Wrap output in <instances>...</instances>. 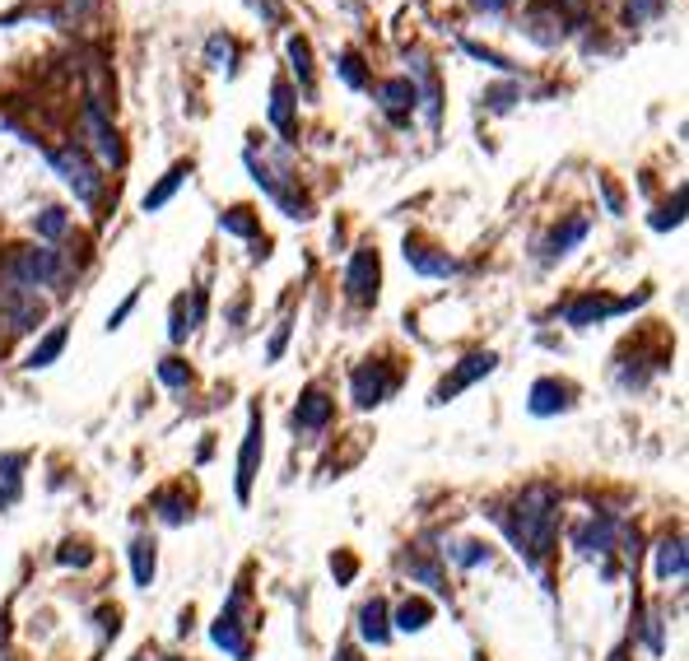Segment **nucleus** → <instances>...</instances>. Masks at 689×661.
<instances>
[{
    "label": "nucleus",
    "mask_w": 689,
    "mask_h": 661,
    "mask_svg": "<svg viewBox=\"0 0 689 661\" xmlns=\"http://www.w3.org/2000/svg\"><path fill=\"white\" fill-rule=\"evenodd\" d=\"M503 531L513 536L517 554H527L531 568H541V559L554 545V522H559V499L550 485H531L517 494L513 513H499Z\"/></svg>",
    "instance_id": "f257e3e1"
},
{
    "label": "nucleus",
    "mask_w": 689,
    "mask_h": 661,
    "mask_svg": "<svg viewBox=\"0 0 689 661\" xmlns=\"http://www.w3.org/2000/svg\"><path fill=\"white\" fill-rule=\"evenodd\" d=\"M5 275L28 284V289H61L70 280V261L61 252H52V247H24V252L10 257Z\"/></svg>",
    "instance_id": "f03ea898"
},
{
    "label": "nucleus",
    "mask_w": 689,
    "mask_h": 661,
    "mask_svg": "<svg viewBox=\"0 0 689 661\" xmlns=\"http://www.w3.org/2000/svg\"><path fill=\"white\" fill-rule=\"evenodd\" d=\"M47 317V303H42L38 289H28L19 280H0V322L10 326V336H24V331H38V322Z\"/></svg>",
    "instance_id": "7ed1b4c3"
},
{
    "label": "nucleus",
    "mask_w": 689,
    "mask_h": 661,
    "mask_svg": "<svg viewBox=\"0 0 689 661\" xmlns=\"http://www.w3.org/2000/svg\"><path fill=\"white\" fill-rule=\"evenodd\" d=\"M52 168L61 173V182L75 191V201H80V205H94L98 196H103V177H98V168L89 163V154H84L80 145H61V149H56Z\"/></svg>",
    "instance_id": "20e7f679"
},
{
    "label": "nucleus",
    "mask_w": 689,
    "mask_h": 661,
    "mask_svg": "<svg viewBox=\"0 0 689 661\" xmlns=\"http://www.w3.org/2000/svg\"><path fill=\"white\" fill-rule=\"evenodd\" d=\"M494 368H499V354H489V350H485V354H466V359H461V364L452 368V378H443L438 387H433V405H447L457 392H466L471 382L489 378Z\"/></svg>",
    "instance_id": "39448f33"
},
{
    "label": "nucleus",
    "mask_w": 689,
    "mask_h": 661,
    "mask_svg": "<svg viewBox=\"0 0 689 661\" xmlns=\"http://www.w3.org/2000/svg\"><path fill=\"white\" fill-rule=\"evenodd\" d=\"M247 168H252V182H257V187L266 191V196H271V201L280 205V210H284L289 219H312V205L303 201V196H294L289 187H280V177H275L271 168H266V163L257 159V154H247Z\"/></svg>",
    "instance_id": "423d86ee"
},
{
    "label": "nucleus",
    "mask_w": 689,
    "mask_h": 661,
    "mask_svg": "<svg viewBox=\"0 0 689 661\" xmlns=\"http://www.w3.org/2000/svg\"><path fill=\"white\" fill-rule=\"evenodd\" d=\"M238 606H243V592H233L229 610L210 624V638H215V648H224L233 661H252V643H247L243 624H238Z\"/></svg>",
    "instance_id": "0eeeda50"
},
{
    "label": "nucleus",
    "mask_w": 689,
    "mask_h": 661,
    "mask_svg": "<svg viewBox=\"0 0 689 661\" xmlns=\"http://www.w3.org/2000/svg\"><path fill=\"white\" fill-rule=\"evenodd\" d=\"M378 275H382L378 252H373V247H359L350 257V270H345V289H350L354 303H373V298H378Z\"/></svg>",
    "instance_id": "6e6552de"
},
{
    "label": "nucleus",
    "mask_w": 689,
    "mask_h": 661,
    "mask_svg": "<svg viewBox=\"0 0 689 661\" xmlns=\"http://www.w3.org/2000/svg\"><path fill=\"white\" fill-rule=\"evenodd\" d=\"M266 433H261V415L252 410L247 415V438H243V452H238V503L252 499V480H257V466H261V452H266V443H261Z\"/></svg>",
    "instance_id": "1a4fd4ad"
},
{
    "label": "nucleus",
    "mask_w": 689,
    "mask_h": 661,
    "mask_svg": "<svg viewBox=\"0 0 689 661\" xmlns=\"http://www.w3.org/2000/svg\"><path fill=\"white\" fill-rule=\"evenodd\" d=\"M392 387H396V378L382 364H364L350 378V396H354V405H359V410H373V405H382L387 396H392Z\"/></svg>",
    "instance_id": "9d476101"
},
{
    "label": "nucleus",
    "mask_w": 689,
    "mask_h": 661,
    "mask_svg": "<svg viewBox=\"0 0 689 661\" xmlns=\"http://www.w3.org/2000/svg\"><path fill=\"white\" fill-rule=\"evenodd\" d=\"M84 131H89V140H94L98 159L108 163V168H117L122 163V140H117V131L108 126V112H103V103H84Z\"/></svg>",
    "instance_id": "9b49d317"
},
{
    "label": "nucleus",
    "mask_w": 689,
    "mask_h": 661,
    "mask_svg": "<svg viewBox=\"0 0 689 661\" xmlns=\"http://www.w3.org/2000/svg\"><path fill=\"white\" fill-rule=\"evenodd\" d=\"M410 89H415V103L424 108V117H429L433 126H438V117H443V103H438V80H433V66L424 52H410Z\"/></svg>",
    "instance_id": "f8f14e48"
},
{
    "label": "nucleus",
    "mask_w": 689,
    "mask_h": 661,
    "mask_svg": "<svg viewBox=\"0 0 689 661\" xmlns=\"http://www.w3.org/2000/svg\"><path fill=\"white\" fill-rule=\"evenodd\" d=\"M331 415H336V401H331L322 387H308V392L298 396L289 424H294L298 433H317V429H326V424H331Z\"/></svg>",
    "instance_id": "ddd939ff"
},
{
    "label": "nucleus",
    "mask_w": 689,
    "mask_h": 661,
    "mask_svg": "<svg viewBox=\"0 0 689 661\" xmlns=\"http://www.w3.org/2000/svg\"><path fill=\"white\" fill-rule=\"evenodd\" d=\"M610 540H615V517H587L578 531H573V550L582 559H606L610 554Z\"/></svg>",
    "instance_id": "4468645a"
},
{
    "label": "nucleus",
    "mask_w": 689,
    "mask_h": 661,
    "mask_svg": "<svg viewBox=\"0 0 689 661\" xmlns=\"http://www.w3.org/2000/svg\"><path fill=\"white\" fill-rule=\"evenodd\" d=\"M568 387L564 382H554V378H541L536 387H531V401H527V410L536 419H550V415H559V410H568Z\"/></svg>",
    "instance_id": "2eb2a0df"
},
{
    "label": "nucleus",
    "mask_w": 689,
    "mask_h": 661,
    "mask_svg": "<svg viewBox=\"0 0 689 661\" xmlns=\"http://www.w3.org/2000/svg\"><path fill=\"white\" fill-rule=\"evenodd\" d=\"M406 266H410V270H419V275H438V280H447V275H457V261L447 257V252H433V247L410 243V238H406Z\"/></svg>",
    "instance_id": "dca6fc26"
},
{
    "label": "nucleus",
    "mask_w": 689,
    "mask_h": 661,
    "mask_svg": "<svg viewBox=\"0 0 689 661\" xmlns=\"http://www.w3.org/2000/svg\"><path fill=\"white\" fill-rule=\"evenodd\" d=\"M378 103L392 122H410V112H415V89H410V80H382Z\"/></svg>",
    "instance_id": "f3484780"
},
{
    "label": "nucleus",
    "mask_w": 689,
    "mask_h": 661,
    "mask_svg": "<svg viewBox=\"0 0 689 661\" xmlns=\"http://www.w3.org/2000/svg\"><path fill=\"white\" fill-rule=\"evenodd\" d=\"M359 638L373 643V648H382V643L392 638V620H387V601H382V596H373V601L359 610Z\"/></svg>",
    "instance_id": "a211bd4d"
},
{
    "label": "nucleus",
    "mask_w": 689,
    "mask_h": 661,
    "mask_svg": "<svg viewBox=\"0 0 689 661\" xmlns=\"http://www.w3.org/2000/svg\"><path fill=\"white\" fill-rule=\"evenodd\" d=\"M187 177H191V163H173V168H168V173H163L159 182L145 191V201H140V205H145V210H163V205L177 196V187H182Z\"/></svg>",
    "instance_id": "6ab92c4d"
},
{
    "label": "nucleus",
    "mask_w": 689,
    "mask_h": 661,
    "mask_svg": "<svg viewBox=\"0 0 689 661\" xmlns=\"http://www.w3.org/2000/svg\"><path fill=\"white\" fill-rule=\"evenodd\" d=\"M271 126L280 135H294L298 131V117H294V89L284 80L271 84Z\"/></svg>",
    "instance_id": "aec40b11"
},
{
    "label": "nucleus",
    "mask_w": 689,
    "mask_h": 661,
    "mask_svg": "<svg viewBox=\"0 0 689 661\" xmlns=\"http://www.w3.org/2000/svg\"><path fill=\"white\" fill-rule=\"evenodd\" d=\"M61 350H66V326H52V331L33 345V354H28L24 368H33V373H38V368H52L56 359H61Z\"/></svg>",
    "instance_id": "412c9836"
},
{
    "label": "nucleus",
    "mask_w": 689,
    "mask_h": 661,
    "mask_svg": "<svg viewBox=\"0 0 689 661\" xmlns=\"http://www.w3.org/2000/svg\"><path fill=\"white\" fill-rule=\"evenodd\" d=\"M657 578L671 582V578H685V540L671 536L657 545Z\"/></svg>",
    "instance_id": "4be33fe9"
},
{
    "label": "nucleus",
    "mask_w": 689,
    "mask_h": 661,
    "mask_svg": "<svg viewBox=\"0 0 689 661\" xmlns=\"http://www.w3.org/2000/svg\"><path fill=\"white\" fill-rule=\"evenodd\" d=\"M429 624H433V606L424 596H410L406 606L396 610V629H401V634H424Z\"/></svg>",
    "instance_id": "5701e85b"
},
{
    "label": "nucleus",
    "mask_w": 689,
    "mask_h": 661,
    "mask_svg": "<svg viewBox=\"0 0 689 661\" xmlns=\"http://www.w3.org/2000/svg\"><path fill=\"white\" fill-rule=\"evenodd\" d=\"M610 312H615L610 298L587 294V298H578V303L568 308V326H592V322H601V317H610Z\"/></svg>",
    "instance_id": "b1692460"
},
{
    "label": "nucleus",
    "mask_w": 689,
    "mask_h": 661,
    "mask_svg": "<svg viewBox=\"0 0 689 661\" xmlns=\"http://www.w3.org/2000/svg\"><path fill=\"white\" fill-rule=\"evenodd\" d=\"M154 540H145V536H136L131 540V578H136V587H149L154 582Z\"/></svg>",
    "instance_id": "393cba45"
},
{
    "label": "nucleus",
    "mask_w": 689,
    "mask_h": 661,
    "mask_svg": "<svg viewBox=\"0 0 689 661\" xmlns=\"http://www.w3.org/2000/svg\"><path fill=\"white\" fill-rule=\"evenodd\" d=\"M582 238H587V219H568L564 229H554V233H550V243H545V257H550V261H554V257H564L568 247H578Z\"/></svg>",
    "instance_id": "a878e982"
},
{
    "label": "nucleus",
    "mask_w": 689,
    "mask_h": 661,
    "mask_svg": "<svg viewBox=\"0 0 689 661\" xmlns=\"http://www.w3.org/2000/svg\"><path fill=\"white\" fill-rule=\"evenodd\" d=\"M401 568H406V573H410V578H415V582H424V587H433V592H447V587H443V568H438V564H429V559H419L415 550H410V554H401Z\"/></svg>",
    "instance_id": "bb28decb"
},
{
    "label": "nucleus",
    "mask_w": 689,
    "mask_h": 661,
    "mask_svg": "<svg viewBox=\"0 0 689 661\" xmlns=\"http://www.w3.org/2000/svg\"><path fill=\"white\" fill-rule=\"evenodd\" d=\"M24 452H10L0 457V503H14L19 499V471H24Z\"/></svg>",
    "instance_id": "cd10ccee"
},
{
    "label": "nucleus",
    "mask_w": 689,
    "mask_h": 661,
    "mask_svg": "<svg viewBox=\"0 0 689 661\" xmlns=\"http://www.w3.org/2000/svg\"><path fill=\"white\" fill-rule=\"evenodd\" d=\"M289 61H294V75L303 84V94H312V52H308V38H289Z\"/></svg>",
    "instance_id": "c85d7f7f"
},
{
    "label": "nucleus",
    "mask_w": 689,
    "mask_h": 661,
    "mask_svg": "<svg viewBox=\"0 0 689 661\" xmlns=\"http://www.w3.org/2000/svg\"><path fill=\"white\" fill-rule=\"evenodd\" d=\"M33 233L38 238H47V243H56L61 233H66V210H56V205H47L38 219H33Z\"/></svg>",
    "instance_id": "c756f323"
},
{
    "label": "nucleus",
    "mask_w": 689,
    "mask_h": 661,
    "mask_svg": "<svg viewBox=\"0 0 689 661\" xmlns=\"http://www.w3.org/2000/svg\"><path fill=\"white\" fill-rule=\"evenodd\" d=\"M219 229L233 233V238H257V219H252V210H229V215H219Z\"/></svg>",
    "instance_id": "7c9ffc66"
},
{
    "label": "nucleus",
    "mask_w": 689,
    "mask_h": 661,
    "mask_svg": "<svg viewBox=\"0 0 689 661\" xmlns=\"http://www.w3.org/2000/svg\"><path fill=\"white\" fill-rule=\"evenodd\" d=\"M205 56H210L215 70H233V38L229 33H215V38L205 42Z\"/></svg>",
    "instance_id": "2f4dec72"
},
{
    "label": "nucleus",
    "mask_w": 689,
    "mask_h": 661,
    "mask_svg": "<svg viewBox=\"0 0 689 661\" xmlns=\"http://www.w3.org/2000/svg\"><path fill=\"white\" fill-rule=\"evenodd\" d=\"M159 382H163V387H173V392H182V387H191V368L182 364V359H163V364H159Z\"/></svg>",
    "instance_id": "473e14b6"
},
{
    "label": "nucleus",
    "mask_w": 689,
    "mask_h": 661,
    "mask_svg": "<svg viewBox=\"0 0 689 661\" xmlns=\"http://www.w3.org/2000/svg\"><path fill=\"white\" fill-rule=\"evenodd\" d=\"M680 224H685V191H676V205L652 215V229H680Z\"/></svg>",
    "instance_id": "72a5a7b5"
},
{
    "label": "nucleus",
    "mask_w": 689,
    "mask_h": 661,
    "mask_svg": "<svg viewBox=\"0 0 689 661\" xmlns=\"http://www.w3.org/2000/svg\"><path fill=\"white\" fill-rule=\"evenodd\" d=\"M340 80L350 84V89H368V75H364V61L354 52H345L340 56Z\"/></svg>",
    "instance_id": "f704fd0d"
},
{
    "label": "nucleus",
    "mask_w": 689,
    "mask_h": 661,
    "mask_svg": "<svg viewBox=\"0 0 689 661\" xmlns=\"http://www.w3.org/2000/svg\"><path fill=\"white\" fill-rule=\"evenodd\" d=\"M159 517L168 527H182V522H187V503L177 499V494H159Z\"/></svg>",
    "instance_id": "c9c22d12"
},
{
    "label": "nucleus",
    "mask_w": 689,
    "mask_h": 661,
    "mask_svg": "<svg viewBox=\"0 0 689 661\" xmlns=\"http://www.w3.org/2000/svg\"><path fill=\"white\" fill-rule=\"evenodd\" d=\"M457 554V564L461 568H480V564H489V545H480V540H466L461 550H452Z\"/></svg>",
    "instance_id": "e433bc0d"
},
{
    "label": "nucleus",
    "mask_w": 689,
    "mask_h": 661,
    "mask_svg": "<svg viewBox=\"0 0 689 661\" xmlns=\"http://www.w3.org/2000/svg\"><path fill=\"white\" fill-rule=\"evenodd\" d=\"M466 52L475 56V61H485V66H494V70H503V75H513V61L503 52H489V47H480V42H466Z\"/></svg>",
    "instance_id": "4c0bfd02"
},
{
    "label": "nucleus",
    "mask_w": 689,
    "mask_h": 661,
    "mask_svg": "<svg viewBox=\"0 0 689 661\" xmlns=\"http://www.w3.org/2000/svg\"><path fill=\"white\" fill-rule=\"evenodd\" d=\"M331 573H336V582H354V573H359L354 554L350 550H336V554H331Z\"/></svg>",
    "instance_id": "58836bf2"
},
{
    "label": "nucleus",
    "mask_w": 689,
    "mask_h": 661,
    "mask_svg": "<svg viewBox=\"0 0 689 661\" xmlns=\"http://www.w3.org/2000/svg\"><path fill=\"white\" fill-rule=\"evenodd\" d=\"M56 559H61V564H75V568H84V564H89V559H94V554H89V545H66V550L56 554Z\"/></svg>",
    "instance_id": "ea45409f"
},
{
    "label": "nucleus",
    "mask_w": 689,
    "mask_h": 661,
    "mask_svg": "<svg viewBox=\"0 0 689 661\" xmlns=\"http://www.w3.org/2000/svg\"><path fill=\"white\" fill-rule=\"evenodd\" d=\"M513 98H517V89H513V84H508V89H494V94H489L485 103H489V108H494V112H508V108H513Z\"/></svg>",
    "instance_id": "a19ab883"
},
{
    "label": "nucleus",
    "mask_w": 689,
    "mask_h": 661,
    "mask_svg": "<svg viewBox=\"0 0 689 661\" xmlns=\"http://www.w3.org/2000/svg\"><path fill=\"white\" fill-rule=\"evenodd\" d=\"M284 345H289V322H280V326H275L271 350H266V359H271V364H275V359H280V354H284Z\"/></svg>",
    "instance_id": "79ce46f5"
},
{
    "label": "nucleus",
    "mask_w": 689,
    "mask_h": 661,
    "mask_svg": "<svg viewBox=\"0 0 689 661\" xmlns=\"http://www.w3.org/2000/svg\"><path fill=\"white\" fill-rule=\"evenodd\" d=\"M601 196H606V210H610V215H620V210H624L620 191H615V182H606V177H601Z\"/></svg>",
    "instance_id": "37998d69"
},
{
    "label": "nucleus",
    "mask_w": 689,
    "mask_h": 661,
    "mask_svg": "<svg viewBox=\"0 0 689 661\" xmlns=\"http://www.w3.org/2000/svg\"><path fill=\"white\" fill-rule=\"evenodd\" d=\"M131 308H136V294L126 298L122 308H117V312H112V317H108V331H117V326H122V322H126V317H131Z\"/></svg>",
    "instance_id": "c03bdc74"
},
{
    "label": "nucleus",
    "mask_w": 689,
    "mask_h": 661,
    "mask_svg": "<svg viewBox=\"0 0 689 661\" xmlns=\"http://www.w3.org/2000/svg\"><path fill=\"white\" fill-rule=\"evenodd\" d=\"M475 10H485V14H503V0H475Z\"/></svg>",
    "instance_id": "a18cd8bd"
},
{
    "label": "nucleus",
    "mask_w": 689,
    "mask_h": 661,
    "mask_svg": "<svg viewBox=\"0 0 689 661\" xmlns=\"http://www.w3.org/2000/svg\"><path fill=\"white\" fill-rule=\"evenodd\" d=\"M624 657H629V652H624V648H615V652H610V661H624Z\"/></svg>",
    "instance_id": "49530a36"
},
{
    "label": "nucleus",
    "mask_w": 689,
    "mask_h": 661,
    "mask_svg": "<svg viewBox=\"0 0 689 661\" xmlns=\"http://www.w3.org/2000/svg\"><path fill=\"white\" fill-rule=\"evenodd\" d=\"M336 661H359V657H354V652H340V657Z\"/></svg>",
    "instance_id": "de8ad7c7"
},
{
    "label": "nucleus",
    "mask_w": 689,
    "mask_h": 661,
    "mask_svg": "<svg viewBox=\"0 0 689 661\" xmlns=\"http://www.w3.org/2000/svg\"><path fill=\"white\" fill-rule=\"evenodd\" d=\"M159 661H177V657H159Z\"/></svg>",
    "instance_id": "09e8293b"
}]
</instances>
